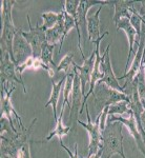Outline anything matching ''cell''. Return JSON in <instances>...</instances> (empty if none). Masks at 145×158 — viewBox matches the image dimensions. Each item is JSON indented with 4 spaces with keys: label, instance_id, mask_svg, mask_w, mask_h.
<instances>
[{
    "label": "cell",
    "instance_id": "6da1fadb",
    "mask_svg": "<svg viewBox=\"0 0 145 158\" xmlns=\"http://www.w3.org/2000/svg\"><path fill=\"white\" fill-rule=\"evenodd\" d=\"M123 124L119 121L106 122L105 129L101 132V158H111L115 154L126 158L124 154L122 134Z\"/></svg>",
    "mask_w": 145,
    "mask_h": 158
},
{
    "label": "cell",
    "instance_id": "7a4b0ae2",
    "mask_svg": "<svg viewBox=\"0 0 145 158\" xmlns=\"http://www.w3.org/2000/svg\"><path fill=\"white\" fill-rule=\"evenodd\" d=\"M16 1L14 0H3L1 2V19H2V33L0 38L1 54L9 53L13 59V42L16 35L17 29L14 24L12 17V11Z\"/></svg>",
    "mask_w": 145,
    "mask_h": 158
},
{
    "label": "cell",
    "instance_id": "3957f363",
    "mask_svg": "<svg viewBox=\"0 0 145 158\" xmlns=\"http://www.w3.org/2000/svg\"><path fill=\"white\" fill-rule=\"evenodd\" d=\"M93 96L94 106H95L97 115L100 114L104 108L111 106L114 103L120 102V101H126L127 103H129V100L125 94L113 90V89L108 88L107 85L102 82H98L96 85Z\"/></svg>",
    "mask_w": 145,
    "mask_h": 158
},
{
    "label": "cell",
    "instance_id": "277c9868",
    "mask_svg": "<svg viewBox=\"0 0 145 158\" xmlns=\"http://www.w3.org/2000/svg\"><path fill=\"white\" fill-rule=\"evenodd\" d=\"M86 117H87V122H83L81 120H78L77 123L82 126L88 133L90 136V143H88V153L87 157H91L93 155L97 154L101 148V129H100V115H97V118L95 121H91L90 111H88V106L86 103Z\"/></svg>",
    "mask_w": 145,
    "mask_h": 158
},
{
    "label": "cell",
    "instance_id": "5b68a950",
    "mask_svg": "<svg viewBox=\"0 0 145 158\" xmlns=\"http://www.w3.org/2000/svg\"><path fill=\"white\" fill-rule=\"evenodd\" d=\"M26 18H27V23H29V32L26 31L21 30L22 36L25 38L27 42L30 44L33 49V56L37 58H40L41 56V51L42 47L45 42H46V36H45V31L42 29L41 25L38 24V22L36 23V27H33L30 23V15L29 13L26 14Z\"/></svg>",
    "mask_w": 145,
    "mask_h": 158
},
{
    "label": "cell",
    "instance_id": "8992f818",
    "mask_svg": "<svg viewBox=\"0 0 145 158\" xmlns=\"http://www.w3.org/2000/svg\"><path fill=\"white\" fill-rule=\"evenodd\" d=\"M109 49H111V44L107 45V48L103 52L102 55V61L100 64V72L102 73L103 77L100 81L98 82H102L104 85H106L108 88L116 90L118 92L123 93V85H120L119 80L117 78L113 71V67H111V55H109Z\"/></svg>",
    "mask_w": 145,
    "mask_h": 158
},
{
    "label": "cell",
    "instance_id": "52a82bcc",
    "mask_svg": "<svg viewBox=\"0 0 145 158\" xmlns=\"http://www.w3.org/2000/svg\"><path fill=\"white\" fill-rule=\"evenodd\" d=\"M16 63L12 60L11 56L9 53H3L1 54V85H13V83H19L23 88V92L26 94V88L20 78L17 77V70Z\"/></svg>",
    "mask_w": 145,
    "mask_h": 158
},
{
    "label": "cell",
    "instance_id": "ba28073f",
    "mask_svg": "<svg viewBox=\"0 0 145 158\" xmlns=\"http://www.w3.org/2000/svg\"><path fill=\"white\" fill-rule=\"evenodd\" d=\"M145 52V20L143 18L142 20V31H141V36L139 38V44L137 48V52L135 54V58L133 60L131 68H129L128 72L126 74H124L123 76L120 77H117L118 80H122V79H126L125 82L129 83L134 80L135 77L137 76V74L139 73L140 68L142 64V59H143V55Z\"/></svg>",
    "mask_w": 145,
    "mask_h": 158
},
{
    "label": "cell",
    "instance_id": "9c48e42d",
    "mask_svg": "<svg viewBox=\"0 0 145 158\" xmlns=\"http://www.w3.org/2000/svg\"><path fill=\"white\" fill-rule=\"evenodd\" d=\"M22 29H18L13 42V61L16 65L21 64L27 58L33 56V49L30 44L25 40L21 33Z\"/></svg>",
    "mask_w": 145,
    "mask_h": 158
},
{
    "label": "cell",
    "instance_id": "30bf717a",
    "mask_svg": "<svg viewBox=\"0 0 145 158\" xmlns=\"http://www.w3.org/2000/svg\"><path fill=\"white\" fill-rule=\"evenodd\" d=\"M83 101V94L81 90V82L79 78L78 71L75 68V74H74V83H73V91L72 96H70V121L68 124L72 127L73 122H77L78 119V113H80V109L82 106Z\"/></svg>",
    "mask_w": 145,
    "mask_h": 158
},
{
    "label": "cell",
    "instance_id": "8fae6325",
    "mask_svg": "<svg viewBox=\"0 0 145 158\" xmlns=\"http://www.w3.org/2000/svg\"><path fill=\"white\" fill-rule=\"evenodd\" d=\"M115 121H119L120 123L126 127L127 130L129 131V133H131V135L133 136V138L135 139V141H136L138 149L145 156V143H144L143 138H142V135L140 134V132L138 130V127H137L136 119H135V117H134V114L131 113L128 118H124V117H122V116L119 117L115 115L107 117V122H115Z\"/></svg>",
    "mask_w": 145,
    "mask_h": 158
},
{
    "label": "cell",
    "instance_id": "7c38bea8",
    "mask_svg": "<svg viewBox=\"0 0 145 158\" xmlns=\"http://www.w3.org/2000/svg\"><path fill=\"white\" fill-rule=\"evenodd\" d=\"M116 25H117V30H123L124 32H125V34H126V36H127V39H128L129 51H128V55H127L125 70H124V74H126L127 71H128V63H129V61H131V55H133V53H134L135 44H137V48H138V44H139V42L136 40L137 32H136V30L134 29L133 25H131V21H129V19H127V18L120 19L116 23Z\"/></svg>",
    "mask_w": 145,
    "mask_h": 158
},
{
    "label": "cell",
    "instance_id": "4fadbf2b",
    "mask_svg": "<svg viewBox=\"0 0 145 158\" xmlns=\"http://www.w3.org/2000/svg\"><path fill=\"white\" fill-rule=\"evenodd\" d=\"M95 51L91 53V55L88 58H86L85 60H83L82 65H75L76 70L78 71L79 74V78H80V82H81V90H82L83 94V98L86 95V85L91 83V73H93V69H94V63H95Z\"/></svg>",
    "mask_w": 145,
    "mask_h": 158
},
{
    "label": "cell",
    "instance_id": "5bb4252c",
    "mask_svg": "<svg viewBox=\"0 0 145 158\" xmlns=\"http://www.w3.org/2000/svg\"><path fill=\"white\" fill-rule=\"evenodd\" d=\"M137 1L135 0H116L114 1V7H115V15L113 17L114 23H117L122 18L131 19L133 15V10L135 9V4Z\"/></svg>",
    "mask_w": 145,
    "mask_h": 158
},
{
    "label": "cell",
    "instance_id": "9a60e30c",
    "mask_svg": "<svg viewBox=\"0 0 145 158\" xmlns=\"http://www.w3.org/2000/svg\"><path fill=\"white\" fill-rule=\"evenodd\" d=\"M103 6H99V9L91 14V16H87V38L91 43H95L98 38L101 37L100 34V13Z\"/></svg>",
    "mask_w": 145,
    "mask_h": 158
},
{
    "label": "cell",
    "instance_id": "2e32d148",
    "mask_svg": "<svg viewBox=\"0 0 145 158\" xmlns=\"http://www.w3.org/2000/svg\"><path fill=\"white\" fill-rule=\"evenodd\" d=\"M66 76H64L63 78H61L58 82H55L54 80H52V93H50V99L47 100V102L44 104V109L47 108L48 106H52L53 113H54L55 122L58 120L57 104H58V100H59V97H60V93H61V90H62V86L65 83V80H66Z\"/></svg>",
    "mask_w": 145,
    "mask_h": 158
},
{
    "label": "cell",
    "instance_id": "e0dca14e",
    "mask_svg": "<svg viewBox=\"0 0 145 158\" xmlns=\"http://www.w3.org/2000/svg\"><path fill=\"white\" fill-rule=\"evenodd\" d=\"M63 112H64V110H61L60 115L58 116V120L55 122V124H56L55 129L53 130L50 134H48V136L44 140H42V141H36L37 143H42V142H44V141H48V140H50L53 137H55V136H57L58 138H59V140H62V137L66 136V135L72 131V127L64 126V124H63V122H62Z\"/></svg>",
    "mask_w": 145,
    "mask_h": 158
},
{
    "label": "cell",
    "instance_id": "ac0fdd59",
    "mask_svg": "<svg viewBox=\"0 0 145 158\" xmlns=\"http://www.w3.org/2000/svg\"><path fill=\"white\" fill-rule=\"evenodd\" d=\"M74 54H66L62 58L59 64H57V73H62L63 76H66L68 74L75 73V65L76 63L73 60Z\"/></svg>",
    "mask_w": 145,
    "mask_h": 158
},
{
    "label": "cell",
    "instance_id": "d6986e66",
    "mask_svg": "<svg viewBox=\"0 0 145 158\" xmlns=\"http://www.w3.org/2000/svg\"><path fill=\"white\" fill-rule=\"evenodd\" d=\"M61 16V12L55 13V12H45L42 13L41 17L43 19V25H41L42 29L46 32L47 30L53 29L56 24L58 23Z\"/></svg>",
    "mask_w": 145,
    "mask_h": 158
},
{
    "label": "cell",
    "instance_id": "ffe728a7",
    "mask_svg": "<svg viewBox=\"0 0 145 158\" xmlns=\"http://www.w3.org/2000/svg\"><path fill=\"white\" fill-rule=\"evenodd\" d=\"M133 111L129 108L128 103L126 101H120V102L114 103L111 106H108V116L113 115H124V114H131Z\"/></svg>",
    "mask_w": 145,
    "mask_h": 158
},
{
    "label": "cell",
    "instance_id": "44dd1931",
    "mask_svg": "<svg viewBox=\"0 0 145 158\" xmlns=\"http://www.w3.org/2000/svg\"><path fill=\"white\" fill-rule=\"evenodd\" d=\"M74 74H68L66 76V80H65L64 83V88H63V96H64V99H63L62 106H61V110H64L65 104H68V106L70 108L72 106V102L70 101V96H72V91H73V83H74Z\"/></svg>",
    "mask_w": 145,
    "mask_h": 158
},
{
    "label": "cell",
    "instance_id": "7402d4cb",
    "mask_svg": "<svg viewBox=\"0 0 145 158\" xmlns=\"http://www.w3.org/2000/svg\"><path fill=\"white\" fill-rule=\"evenodd\" d=\"M80 4L79 0H65L64 1V11L67 13L68 15L75 19L76 27H77V20H78V7Z\"/></svg>",
    "mask_w": 145,
    "mask_h": 158
},
{
    "label": "cell",
    "instance_id": "603a6c76",
    "mask_svg": "<svg viewBox=\"0 0 145 158\" xmlns=\"http://www.w3.org/2000/svg\"><path fill=\"white\" fill-rule=\"evenodd\" d=\"M142 20H143V18H142V17L140 16L138 11H137L136 7H135V9L133 10V15H131V19H129V21H131V25L134 27V29L136 30V32H137V39H138V41H139L140 36H141Z\"/></svg>",
    "mask_w": 145,
    "mask_h": 158
},
{
    "label": "cell",
    "instance_id": "cb8c5ba5",
    "mask_svg": "<svg viewBox=\"0 0 145 158\" xmlns=\"http://www.w3.org/2000/svg\"><path fill=\"white\" fill-rule=\"evenodd\" d=\"M63 13H64V29H65V34H68L70 30L76 27V22L75 19L73 18L70 15H68L66 12L63 10Z\"/></svg>",
    "mask_w": 145,
    "mask_h": 158
},
{
    "label": "cell",
    "instance_id": "d4e9b609",
    "mask_svg": "<svg viewBox=\"0 0 145 158\" xmlns=\"http://www.w3.org/2000/svg\"><path fill=\"white\" fill-rule=\"evenodd\" d=\"M18 158H30V141L26 142L18 152Z\"/></svg>",
    "mask_w": 145,
    "mask_h": 158
},
{
    "label": "cell",
    "instance_id": "484cf974",
    "mask_svg": "<svg viewBox=\"0 0 145 158\" xmlns=\"http://www.w3.org/2000/svg\"><path fill=\"white\" fill-rule=\"evenodd\" d=\"M59 141H60L61 148H62V149L67 153V155L70 156V158H79V156H78V144L77 143L75 144V151H74V153H73V152H70V150L68 149L66 146H64V143H63L62 140H59Z\"/></svg>",
    "mask_w": 145,
    "mask_h": 158
},
{
    "label": "cell",
    "instance_id": "4316f807",
    "mask_svg": "<svg viewBox=\"0 0 145 158\" xmlns=\"http://www.w3.org/2000/svg\"><path fill=\"white\" fill-rule=\"evenodd\" d=\"M140 9H139V15L142 17V18H144L145 17V0H143V1H140Z\"/></svg>",
    "mask_w": 145,
    "mask_h": 158
},
{
    "label": "cell",
    "instance_id": "83f0119b",
    "mask_svg": "<svg viewBox=\"0 0 145 158\" xmlns=\"http://www.w3.org/2000/svg\"><path fill=\"white\" fill-rule=\"evenodd\" d=\"M141 124H142V127H143V130L145 132V109L141 114Z\"/></svg>",
    "mask_w": 145,
    "mask_h": 158
},
{
    "label": "cell",
    "instance_id": "f1b7e54d",
    "mask_svg": "<svg viewBox=\"0 0 145 158\" xmlns=\"http://www.w3.org/2000/svg\"><path fill=\"white\" fill-rule=\"evenodd\" d=\"M79 158H85V157H79ZM86 158H101V150H99V152L97 153V154L93 155V156H91V157H86Z\"/></svg>",
    "mask_w": 145,
    "mask_h": 158
},
{
    "label": "cell",
    "instance_id": "f546056e",
    "mask_svg": "<svg viewBox=\"0 0 145 158\" xmlns=\"http://www.w3.org/2000/svg\"><path fill=\"white\" fill-rule=\"evenodd\" d=\"M142 65L144 67V73H145V52H144V55H143V59H142Z\"/></svg>",
    "mask_w": 145,
    "mask_h": 158
},
{
    "label": "cell",
    "instance_id": "4dcf8cb0",
    "mask_svg": "<svg viewBox=\"0 0 145 158\" xmlns=\"http://www.w3.org/2000/svg\"><path fill=\"white\" fill-rule=\"evenodd\" d=\"M144 143H145V140H144ZM144 157H145V156H144Z\"/></svg>",
    "mask_w": 145,
    "mask_h": 158
}]
</instances>
